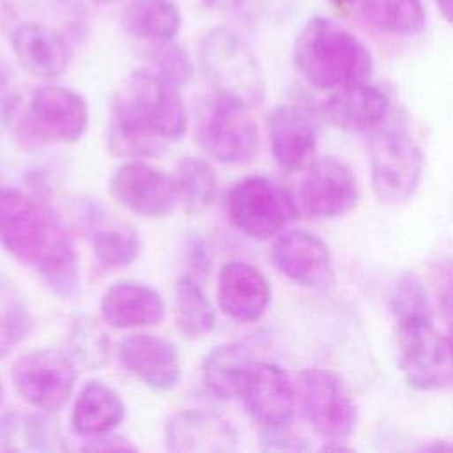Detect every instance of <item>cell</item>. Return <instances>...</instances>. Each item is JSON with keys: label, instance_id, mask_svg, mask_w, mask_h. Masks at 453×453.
<instances>
[{"label": "cell", "instance_id": "6da1fadb", "mask_svg": "<svg viewBox=\"0 0 453 453\" xmlns=\"http://www.w3.org/2000/svg\"><path fill=\"white\" fill-rule=\"evenodd\" d=\"M0 248L34 269L58 297L80 292V257L65 226L46 203L16 188H0Z\"/></svg>", "mask_w": 453, "mask_h": 453}, {"label": "cell", "instance_id": "7a4b0ae2", "mask_svg": "<svg viewBox=\"0 0 453 453\" xmlns=\"http://www.w3.org/2000/svg\"><path fill=\"white\" fill-rule=\"evenodd\" d=\"M188 129V110L177 87L152 71H134L120 85L111 108L108 143L113 154L138 159L163 150Z\"/></svg>", "mask_w": 453, "mask_h": 453}, {"label": "cell", "instance_id": "3957f363", "mask_svg": "<svg viewBox=\"0 0 453 453\" xmlns=\"http://www.w3.org/2000/svg\"><path fill=\"white\" fill-rule=\"evenodd\" d=\"M292 57L303 78L327 92L370 81L373 74L370 48L357 35L324 16L304 23L294 41Z\"/></svg>", "mask_w": 453, "mask_h": 453}, {"label": "cell", "instance_id": "277c9868", "mask_svg": "<svg viewBox=\"0 0 453 453\" xmlns=\"http://www.w3.org/2000/svg\"><path fill=\"white\" fill-rule=\"evenodd\" d=\"M200 64L212 90L257 106L264 97L262 69L244 41L226 27L211 28L200 44Z\"/></svg>", "mask_w": 453, "mask_h": 453}, {"label": "cell", "instance_id": "5b68a950", "mask_svg": "<svg viewBox=\"0 0 453 453\" xmlns=\"http://www.w3.org/2000/svg\"><path fill=\"white\" fill-rule=\"evenodd\" d=\"M195 133L200 147L212 159L241 165L258 149V126L244 103L212 92L196 108Z\"/></svg>", "mask_w": 453, "mask_h": 453}, {"label": "cell", "instance_id": "8992f818", "mask_svg": "<svg viewBox=\"0 0 453 453\" xmlns=\"http://www.w3.org/2000/svg\"><path fill=\"white\" fill-rule=\"evenodd\" d=\"M396 361L405 380L423 391L441 389L453 382V354L446 334L430 317L396 320Z\"/></svg>", "mask_w": 453, "mask_h": 453}, {"label": "cell", "instance_id": "52a82bcc", "mask_svg": "<svg viewBox=\"0 0 453 453\" xmlns=\"http://www.w3.org/2000/svg\"><path fill=\"white\" fill-rule=\"evenodd\" d=\"M372 188L384 203L407 202L423 175V152L403 127H377L370 140Z\"/></svg>", "mask_w": 453, "mask_h": 453}, {"label": "cell", "instance_id": "ba28073f", "mask_svg": "<svg viewBox=\"0 0 453 453\" xmlns=\"http://www.w3.org/2000/svg\"><path fill=\"white\" fill-rule=\"evenodd\" d=\"M297 403L326 442H342L356 428V403L338 373L326 368H306L296 380Z\"/></svg>", "mask_w": 453, "mask_h": 453}, {"label": "cell", "instance_id": "9c48e42d", "mask_svg": "<svg viewBox=\"0 0 453 453\" xmlns=\"http://www.w3.org/2000/svg\"><path fill=\"white\" fill-rule=\"evenodd\" d=\"M226 214L239 232L262 241L276 235L294 219L297 207L273 180L262 175H250L230 188Z\"/></svg>", "mask_w": 453, "mask_h": 453}, {"label": "cell", "instance_id": "30bf717a", "mask_svg": "<svg viewBox=\"0 0 453 453\" xmlns=\"http://www.w3.org/2000/svg\"><path fill=\"white\" fill-rule=\"evenodd\" d=\"M12 386L34 409L55 412L65 405L76 384V363L55 349H37L19 356L11 370Z\"/></svg>", "mask_w": 453, "mask_h": 453}, {"label": "cell", "instance_id": "8fae6325", "mask_svg": "<svg viewBox=\"0 0 453 453\" xmlns=\"http://www.w3.org/2000/svg\"><path fill=\"white\" fill-rule=\"evenodd\" d=\"M359 189L350 168L333 157H315L299 186V207L313 219H331L356 207Z\"/></svg>", "mask_w": 453, "mask_h": 453}, {"label": "cell", "instance_id": "7c38bea8", "mask_svg": "<svg viewBox=\"0 0 453 453\" xmlns=\"http://www.w3.org/2000/svg\"><path fill=\"white\" fill-rule=\"evenodd\" d=\"M25 120L41 140L76 143L88 127V104L73 88L42 85L32 92Z\"/></svg>", "mask_w": 453, "mask_h": 453}, {"label": "cell", "instance_id": "4fadbf2b", "mask_svg": "<svg viewBox=\"0 0 453 453\" xmlns=\"http://www.w3.org/2000/svg\"><path fill=\"white\" fill-rule=\"evenodd\" d=\"M110 191L122 207L142 218H163L179 200L173 177L140 159H129L111 173Z\"/></svg>", "mask_w": 453, "mask_h": 453}, {"label": "cell", "instance_id": "5bb4252c", "mask_svg": "<svg viewBox=\"0 0 453 453\" xmlns=\"http://www.w3.org/2000/svg\"><path fill=\"white\" fill-rule=\"evenodd\" d=\"M262 426L288 425L296 411V386L287 372L269 361H251L237 395Z\"/></svg>", "mask_w": 453, "mask_h": 453}, {"label": "cell", "instance_id": "9a60e30c", "mask_svg": "<svg viewBox=\"0 0 453 453\" xmlns=\"http://www.w3.org/2000/svg\"><path fill=\"white\" fill-rule=\"evenodd\" d=\"M265 124L273 157L283 170L304 172L315 161L319 119L311 110L280 104L269 111Z\"/></svg>", "mask_w": 453, "mask_h": 453}, {"label": "cell", "instance_id": "2e32d148", "mask_svg": "<svg viewBox=\"0 0 453 453\" xmlns=\"http://www.w3.org/2000/svg\"><path fill=\"white\" fill-rule=\"evenodd\" d=\"M273 262L301 287L324 288L334 278L331 250L320 237L306 230L280 234L273 244Z\"/></svg>", "mask_w": 453, "mask_h": 453}, {"label": "cell", "instance_id": "e0dca14e", "mask_svg": "<svg viewBox=\"0 0 453 453\" xmlns=\"http://www.w3.org/2000/svg\"><path fill=\"white\" fill-rule=\"evenodd\" d=\"M237 430L223 416L193 409L175 412L165 426V444L179 453H221L237 446Z\"/></svg>", "mask_w": 453, "mask_h": 453}, {"label": "cell", "instance_id": "ac0fdd59", "mask_svg": "<svg viewBox=\"0 0 453 453\" xmlns=\"http://www.w3.org/2000/svg\"><path fill=\"white\" fill-rule=\"evenodd\" d=\"M122 366L154 389H172L180 380L177 347L161 336L134 333L122 340L119 349Z\"/></svg>", "mask_w": 453, "mask_h": 453}, {"label": "cell", "instance_id": "d6986e66", "mask_svg": "<svg viewBox=\"0 0 453 453\" xmlns=\"http://www.w3.org/2000/svg\"><path fill=\"white\" fill-rule=\"evenodd\" d=\"M271 301L267 278L251 264L232 260L219 271L218 303L221 311L235 322H257Z\"/></svg>", "mask_w": 453, "mask_h": 453}, {"label": "cell", "instance_id": "ffe728a7", "mask_svg": "<svg viewBox=\"0 0 453 453\" xmlns=\"http://www.w3.org/2000/svg\"><path fill=\"white\" fill-rule=\"evenodd\" d=\"M391 106L389 94L370 81L329 92L322 115L343 131H373L386 119Z\"/></svg>", "mask_w": 453, "mask_h": 453}, {"label": "cell", "instance_id": "44dd1931", "mask_svg": "<svg viewBox=\"0 0 453 453\" xmlns=\"http://www.w3.org/2000/svg\"><path fill=\"white\" fill-rule=\"evenodd\" d=\"M11 44L21 67L39 80L58 78L71 60V50L62 34L44 23H19L12 30Z\"/></svg>", "mask_w": 453, "mask_h": 453}, {"label": "cell", "instance_id": "7402d4cb", "mask_svg": "<svg viewBox=\"0 0 453 453\" xmlns=\"http://www.w3.org/2000/svg\"><path fill=\"white\" fill-rule=\"evenodd\" d=\"M106 324L117 329L154 326L165 317L161 296L149 285L138 281H117L110 285L99 301Z\"/></svg>", "mask_w": 453, "mask_h": 453}, {"label": "cell", "instance_id": "603a6c76", "mask_svg": "<svg viewBox=\"0 0 453 453\" xmlns=\"http://www.w3.org/2000/svg\"><path fill=\"white\" fill-rule=\"evenodd\" d=\"M126 416V405L115 389L90 380L87 382L73 405L71 428L74 434L92 439L113 432Z\"/></svg>", "mask_w": 453, "mask_h": 453}, {"label": "cell", "instance_id": "cb8c5ba5", "mask_svg": "<svg viewBox=\"0 0 453 453\" xmlns=\"http://www.w3.org/2000/svg\"><path fill=\"white\" fill-rule=\"evenodd\" d=\"M180 21V11L172 0H129L120 14L124 30L145 42L173 39Z\"/></svg>", "mask_w": 453, "mask_h": 453}, {"label": "cell", "instance_id": "d4e9b609", "mask_svg": "<svg viewBox=\"0 0 453 453\" xmlns=\"http://www.w3.org/2000/svg\"><path fill=\"white\" fill-rule=\"evenodd\" d=\"M88 230L92 253L106 267H126L142 251V237L131 223L101 214L90 221Z\"/></svg>", "mask_w": 453, "mask_h": 453}, {"label": "cell", "instance_id": "484cf974", "mask_svg": "<svg viewBox=\"0 0 453 453\" xmlns=\"http://www.w3.org/2000/svg\"><path fill=\"white\" fill-rule=\"evenodd\" d=\"M361 16L375 30L398 37L416 35L426 23L421 0H361Z\"/></svg>", "mask_w": 453, "mask_h": 453}, {"label": "cell", "instance_id": "4316f807", "mask_svg": "<svg viewBox=\"0 0 453 453\" xmlns=\"http://www.w3.org/2000/svg\"><path fill=\"white\" fill-rule=\"evenodd\" d=\"M251 361L253 359L242 343L216 345L203 359L202 372L205 386L219 398L237 396Z\"/></svg>", "mask_w": 453, "mask_h": 453}, {"label": "cell", "instance_id": "83f0119b", "mask_svg": "<svg viewBox=\"0 0 453 453\" xmlns=\"http://www.w3.org/2000/svg\"><path fill=\"white\" fill-rule=\"evenodd\" d=\"M172 177L177 198L188 214H202L212 205L218 189V177L209 161L195 156L182 157Z\"/></svg>", "mask_w": 453, "mask_h": 453}, {"label": "cell", "instance_id": "f1b7e54d", "mask_svg": "<svg viewBox=\"0 0 453 453\" xmlns=\"http://www.w3.org/2000/svg\"><path fill=\"white\" fill-rule=\"evenodd\" d=\"M0 442L11 451H50L64 449V439L58 428L41 416L11 414L0 423Z\"/></svg>", "mask_w": 453, "mask_h": 453}, {"label": "cell", "instance_id": "f546056e", "mask_svg": "<svg viewBox=\"0 0 453 453\" xmlns=\"http://www.w3.org/2000/svg\"><path fill=\"white\" fill-rule=\"evenodd\" d=\"M175 310L177 326L186 336L198 338L214 329V306L189 274H182L175 283Z\"/></svg>", "mask_w": 453, "mask_h": 453}, {"label": "cell", "instance_id": "4dcf8cb0", "mask_svg": "<svg viewBox=\"0 0 453 453\" xmlns=\"http://www.w3.org/2000/svg\"><path fill=\"white\" fill-rule=\"evenodd\" d=\"M32 313L25 294L0 276V357L12 352L28 334Z\"/></svg>", "mask_w": 453, "mask_h": 453}, {"label": "cell", "instance_id": "1f68e13d", "mask_svg": "<svg viewBox=\"0 0 453 453\" xmlns=\"http://www.w3.org/2000/svg\"><path fill=\"white\" fill-rule=\"evenodd\" d=\"M67 343L69 356L74 363L87 368H101L108 361V336L101 326L88 317H78L73 322Z\"/></svg>", "mask_w": 453, "mask_h": 453}, {"label": "cell", "instance_id": "d6a6232c", "mask_svg": "<svg viewBox=\"0 0 453 453\" xmlns=\"http://www.w3.org/2000/svg\"><path fill=\"white\" fill-rule=\"evenodd\" d=\"M147 60L152 65V73L177 88L186 87L193 80V62L188 51L173 42V39L149 42Z\"/></svg>", "mask_w": 453, "mask_h": 453}, {"label": "cell", "instance_id": "836d02e7", "mask_svg": "<svg viewBox=\"0 0 453 453\" xmlns=\"http://www.w3.org/2000/svg\"><path fill=\"white\" fill-rule=\"evenodd\" d=\"M389 306L396 320L409 317H430L432 319V303L423 281L412 274H402L389 294Z\"/></svg>", "mask_w": 453, "mask_h": 453}, {"label": "cell", "instance_id": "e575fe53", "mask_svg": "<svg viewBox=\"0 0 453 453\" xmlns=\"http://www.w3.org/2000/svg\"><path fill=\"white\" fill-rule=\"evenodd\" d=\"M258 437H260V444L264 449L301 451V449L308 448V444L303 437H299L292 430H288V425L262 426Z\"/></svg>", "mask_w": 453, "mask_h": 453}, {"label": "cell", "instance_id": "d590c367", "mask_svg": "<svg viewBox=\"0 0 453 453\" xmlns=\"http://www.w3.org/2000/svg\"><path fill=\"white\" fill-rule=\"evenodd\" d=\"M83 449L85 451H134L136 446L133 442H129V439L110 432V434L88 439V442L83 446Z\"/></svg>", "mask_w": 453, "mask_h": 453}, {"label": "cell", "instance_id": "8d00e7d4", "mask_svg": "<svg viewBox=\"0 0 453 453\" xmlns=\"http://www.w3.org/2000/svg\"><path fill=\"white\" fill-rule=\"evenodd\" d=\"M439 308L446 327H453V269L446 274L439 288Z\"/></svg>", "mask_w": 453, "mask_h": 453}, {"label": "cell", "instance_id": "74e56055", "mask_svg": "<svg viewBox=\"0 0 453 453\" xmlns=\"http://www.w3.org/2000/svg\"><path fill=\"white\" fill-rule=\"evenodd\" d=\"M441 16L453 27V0H435Z\"/></svg>", "mask_w": 453, "mask_h": 453}, {"label": "cell", "instance_id": "f35d334b", "mask_svg": "<svg viewBox=\"0 0 453 453\" xmlns=\"http://www.w3.org/2000/svg\"><path fill=\"white\" fill-rule=\"evenodd\" d=\"M209 7H214V9H221V11H226V9H232V7H237L242 0H203Z\"/></svg>", "mask_w": 453, "mask_h": 453}, {"label": "cell", "instance_id": "ab89813d", "mask_svg": "<svg viewBox=\"0 0 453 453\" xmlns=\"http://www.w3.org/2000/svg\"><path fill=\"white\" fill-rule=\"evenodd\" d=\"M329 2L334 4V5H338V7H347V5L357 4V2H361V0H329Z\"/></svg>", "mask_w": 453, "mask_h": 453}, {"label": "cell", "instance_id": "60d3db41", "mask_svg": "<svg viewBox=\"0 0 453 453\" xmlns=\"http://www.w3.org/2000/svg\"><path fill=\"white\" fill-rule=\"evenodd\" d=\"M446 338H448V343H449V349H451V354H453V327H448Z\"/></svg>", "mask_w": 453, "mask_h": 453}, {"label": "cell", "instance_id": "b9f144b4", "mask_svg": "<svg viewBox=\"0 0 453 453\" xmlns=\"http://www.w3.org/2000/svg\"><path fill=\"white\" fill-rule=\"evenodd\" d=\"M2 402H4V384L0 380V405H2Z\"/></svg>", "mask_w": 453, "mask_h": 453}, {"label": "cell", "instance_id": "7bdbcfd3", "mask_svg": "<svg viewBox=\"0 0 453 453\" xmlns=\"http://www.w3.org/2000/svg\"><path fill=\"white\" fill-rule=\"evenodd\" d=\"M101 4H115V2H120V0H97Z\"/></svg>", "mask_w": 453, "mask_h": 453}, {"label": "cell", "instance_id": "ee69618b", "mask_svg": "<svg viewBox=\"0 0 453 453\" xmlns=\"http://www.w3.org/2000/svg\"><path fill=\"white\" fill-rule=\"evenodd\" d=\"M0 80H2V73H0Z\"/></svg>", "mask_w": 453, "mask_h": 453}]
</instances>
